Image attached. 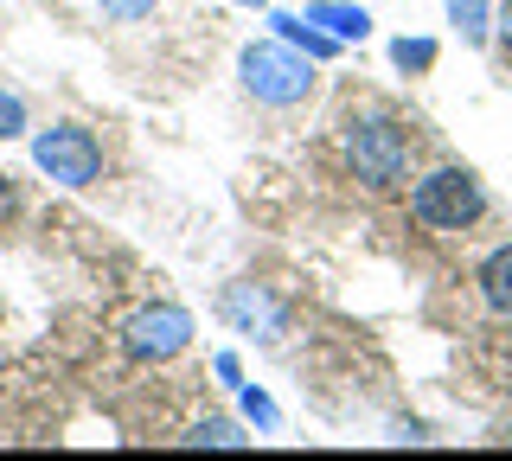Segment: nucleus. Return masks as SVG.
Returning <instances> with one entry per match:
<instances>
[{"instance_id": "nucleus-4", "label": "nucleus", "mask_w": 512, "mask_h": 461, "mask_svg": "<svg viewBox=\"0 0 512 461\" xmlns=\"http://www.w3.org/2000/svg\"><path fill=\"white\" fill-rule=\"evenodd\" d=\"M32 167L58 186H96L103 180V141H96L84 122H52V129L32 135Z\"/></svg>"}, {"instance_id": "nucleus-7", "label": "nucleus", "mask_w": 512, "mask_h": 461, "mask_svg": "<svg viewBox=\"0 0 512 461\" xmlns=\"http://www.w3.org/2000/svg\"><path fill=\"white\" fill-rule=\"evenodd\" d=\"M269 33H276L282 45H295V52H308L314 65L340 58V39H333V33H320V26L308 20V13H269Z\"/></svg>"}, {"instance_id": "nucleus-13", "label": "nucleus", "mask_w": 512, "mask_h": 461, "mask_svg": "<svg viewBox=\"0 0 512 461\" xmlns=\"http://www.w3.org/2000/svg\"><path fill=\"white\" fill-rule=\"evenodd\" d=\"M237 404H244V417H250L256 429H276V423H282V410L269 404V391H256V385H237Z\"/></svg>"}, {"instance_id": "nucleus-6", "label": "nucleus", "mask_w": 512, "mask_h": 461, "mask_svg": "<svg viewBox=\"0 0 512 461\" xmlns=\"http://www.w3.org/2000/svg\"><path fill=\"white\" fill-rule=\"evenodd\" d=\"M218 314L237 333H250V340H282V327H288V308L276 301V289H263V282H231V289L218 295Z\"/></svg>"}, {"instance_id": "nucleus-11", "label": "nucleus", "mask_w": 512, "mask_h": 461, "mask_svg": "<svg viewBox=\"0 0 512 461\" xmlns=\"http://www.w3.org/2000/svg\"><path fill=\"white\" fill-rule=\"evenodd\" d=\"M180 442H192V449H244L250 436H244V429H237L231 417H205V423H192Z\"/></svg>"}, {"instance_id": "nucleus-9", "label": "nucleus", "mask_w": 512, "mask_h": 461, "mask_svg": "<svg viewBox=\"0 0 512 461\" xmlns=\"http://www.w3.org/2000/svg\"><path fill=\"white\" fill-rule=\"evenodd\" d=\"M480 301H487V314H500V321H512V244L487 250V263H480Z\"/></svg>"}, {"instance_id": "nucleus-12", "label": "nucleus", "mask_w": 512, "mask_h": 461, "mask_svg": "<svg viewBox=\"0 0 512 461\" xmlns=\"http://www.w3.org/2000/svg\"><path fill=\"white\" fill-rule=\"evenodd\" d=\"M391 65L404 71V77H423V71H436V39H391Z\"/></svg>"}, {"instance_id": "nucleus-18", "label": "nucleus", "mask_w": 512, "mask_h": 461, "mask_svg": "<svg viewBox=\"0 0 512 461\" xmlns=\"http://www.w3.org/2000/svg\"><path fill=\"white\" fill-rule=\"evenodd\" d=\"M237 7H269V0H237Z\"/></svg>"}, {"instance_id": "nucleus-14", "label": "nucleus", "mask_w": 512, "mask_h": 461, "mask_svg": "<svg viewBox=\"0 0 512 461\" xmlns=\"http://www.w3.org/2000/svg\"><path fill=\"white\" fill-rule=\"evenodd\" d=\"M26 129H32V122H26V103L13 97L7 84H0V141H20Z\"/></svg>"}, {"instance_id": "nucleus-17", "label": "nucleus", "mask_w": 512, "mask_h": 461, "mask_svg": "<svg viewBox=\"0 0 512 461\" xmlns=\"http://www.w3.org/2000/svg\"><path fill=\"white\" fill-rule=\"evenodd\" d=\"M493 39H500V45H506V58H512V0H506L500 13H493Z\"/></svg>"}, {"instance_id": "nucleus-3", "label": "nucleus", "mask_w": 512, "mask_h": 461, "mask_svg": "<svg viewBox=\"0 0 512 461\" xmlns=\"http://www.w3.org/2000/svg\"><path fill=\"white\" fill-rule=\"evenodd\" d=\"M410 218L423 231H468L487 218V186L468 167H429L410 186Z\"/></svg>"}, {"instance_id": "nucleus-2", "label": "nucleus", "mask_w": 512, "mask_h": 461, "mask_svg": "<svg viewBox=\"0 0 512 461\" xmlns=\"http://www.w3.org/2000/svg\"><path fill=\"white\" fill-rule=\"evenodd\" d=\"M237 77H244V90L263 109H295V103L314 97V58L295 52V45H282L276 33L237 52Z\"/></svg>"}, {"instance_id": "nucleus-1", "label": "nucleus", "mask_w": 512, "mask_h": 461, "mask_svg": "<svg viewBox=\"0 0 512 461\" xmlns=\"http://www.w3.org/2000/svg\"><path fill=\"white\" fill-rule=\"evenodd\" d=\"M340 154H346L352 180L372 186V193H391V186H404V180H410V135H404V122H391L384 109L346 116V129H340Z\"/></svg>"}, {"instance_id": "nucleus-16", "label": "nucleus", "mask_w": 512, "mask_h": 461, "mask_svg": "<svg viewBox=\"0 0 512 461\" xmlns=\"http://www.w3.org/2000/svg\"><path fill=\"white\" fill-rule=\"evenodd\" d=\"M212 372L224 378V385H244V365H237V353H218V359H212Z\"/></svg>"}, {"instance_id": "nucleus-5", "label": "nucleus", "mask_w": 512, "mask_h": 461, "mask_svg": "<svg viewBox=\"0 0 512 461\" xmlns=\"http://www.w3.org/2000/svg\"><path fill=\"white\" fill-rule=\"evenodd\" d=\"M186 346H192V314L180 301H154V308L128 314V327H122V353L135 365H167V359H180Z\"/></svg>"}, {"instance_id": "nucleus-15", "label": "nucleus", "mask_w": 512, "mask_h": 461, "mask_svg": "<svg viewBox=\"0 0 512 461\" xmlns=\"http://www.w3.org/2000/svg\"><path fill=\"white\" fill-rule=\"evenodd\" d=\"M96 7L109 13V20H122V26H135V20H148V13L160 7V0H96Z\"/></svg>"}, {"instance_id": "nucleus-8", "label": "nucleus", "mask_w": 512, "mask_h": 461, "mask_svg": "<svg viewBox=\"0 0 512 461\" xmlns=\"http://www.w3.org/2000/svg\"><path fill=\"white\" fill-rule=\"evenodd\" d=\"M308 20L320 26V33H333L340 45H352V39L372 33V13H365L359 0H308Z\"/></svg>"}, {"instance_id": "nucleus-10", "label": "nucleus", "mask_w": 512, "mask_h": 461, "mask_svg": "<svg viewBox=\"0 0 512 461\" xmlns=\"http://www.w3.org/2000/svg\"><path fill=\"white\" fill-rule=\"evenodd\" d=\"M448 20L461 26L468 45H487L493 39V0H448Z\"/></svg>"}]
</instances>
